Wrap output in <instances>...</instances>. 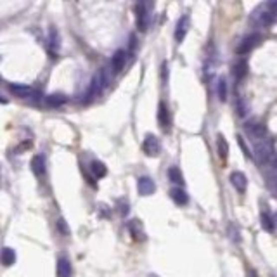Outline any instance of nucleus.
Returning a JSON list of instances; mask_svg holds the SVG:
<instances>
[{
  "label": "nucleus",
  "instance_id": "obj_28",
  "mask_svg": "<svg viewBox=\"0 0 277 277\" xmlns=\"http://www.w3.org/2000/svg\"><path fill=\"white\" fill-rule=\"evenodd\" d=\"M274 218H276V225H277V213L274 215Z\"/></svg>",
  "mask_w": 277,
  "mask_h": 277
},
{
  "label": "nucleus",
  "instance_id": "obj_16",
  "mask_svg": "<svg viewBox=\"0 0 277 277\" xmlns=\"http://www.w3.org/2000/svg\"><path fill=\"white\" fill-rule=\"evenodd\" d=\"M57 276L71 277V264H69L68 258H59L57 260Z\"/></svg>",
  "mask_w": 277,
  "mask_h": 277
},
{
  "label": "nucleus",
  "instance_id": "obj_19",
  "mask_svg": "<svg viewBox=\"0 0 277 277\" xmlns=\"http://www.w3.org/2000/svg\"><path fill=\"white\" fill-rule=\"evenodd\" d=\"M14 262H16V253H14L12 248H3L2 251V264L5 265V267H9V265H12Z\"/></svg>",
  "mask_w": 277,
  "mask_h": 277
},
{
  "label": "nucleus",
  "instance_id": "obj_21",
  "mask_svg": "<svg viewBox=\"0 0 277 277\" xmlns=\"http://www.w3.org/2000/svg\"><path fill=\"white\" fill-rule=\"evenodd\" d=\"M45 103L54 108V106H61L66 103V97H64L63 94H50V96L45 97Z\"/></svg>",
  "mask_w": 277,
  "mask_h": 277
},
{
  "label": "nucleus",
  "instance_id": "obj_12",
  "mask_svg": "<svg viewBox=\"0 0 277 277\" xmlns=\"http://www.w3.org/2000/svg\"><path fill=\"white\" fill-rule=\"evenodd\" d=\"M9 92L14 94L16 97H21V99H28V97L33 94V90L26 85H19V83H9Z\"/></svg>",
  "mask_w": 277,
  "mask_h": 277
},
{
  "label": "nucleus",
  "instance_id": "obj_5",
  "mask_svg": "<svg viewBox=\"0 0 277 277\" xmlns=\"http://www.w3.org/2000/svg\"><path fill=\"white\" fill-rule=\"evenodd\" d=\"M136 23L138 31H145L149 26V10L145 3H137L136 5Z\"/></svg>",
  "mask_w": 277,
  "mask_h": 277
},
{
  "label": "nucleus",
  "instance_id": "obj_17",
  "mask_svg": "<svg viewBox=\"0 0 277 277\" xmlns=\"http://www.w3.org/2000/svg\"><path fill=\"white\" fill-rule=\"evenodd\" d=\"M129 231H130V234L134 236V239H137V241H142V239H144V231H142V225L138 220L129 222Z\"/></svg>",
  "mask_w": 277,
  "mask_h": 277
},
{
  "label": "nucleus",
  "instance_id": "obj_3",
  "mask_svg": "<svg viewBox=\"0 0 277 277\" xmlns=\"http://www.w3.org/2000/svg\"><path fill=\"white\" fill-rule=\"evenodd\" d=\"M244 134H246L248 138L253 140L255 144H260V142L267 140V129H265V125L260 122H248L246 125H244Z\"/></svg>",
  "mask_w": 277,
  "mask_h": 277
},
{
  "label": "nucleus",
  "instance_id": "obj_8",
  "mask_svg": "<svg viewBox=\"0 0 277 277\" xmlns=\"http://www.w3.org/2000/svg\"><path fill=\"white\" fill-rule=\"evenodd\" d=\"M137 191H138V194H142V196H151L152 192L156 191L154 180L149 177H140L137 180Z\"/></svg>",
  "mask_w": 277,
  "mask_h": 277
},
{
  "label": "nucleus",
  "instance_id": "obj_15",
  "mask_svg": "<svg viewBox=\"0 0 277 277\" xmlns=\"http://www.w3.org/2000/svg\"><path fill=\"white\" fill-rule=\"evenodd\" d=\"M31 170H33L36 177H42L45 173V159H43V156L40 154L33 156V159H31Z\"/></svg>",
  "mask_w": 277,
  "mask_h": 277
},
{
  "label": "nucleus",
  "instance_id": "obj_4",
  "mask_svg": "<svg viewBox=\"0 0 277 277\" xmlns=\"http://www.w3.org/2000/svg\"><path fill=\"white\" fill-rule=\"evenodd\" d=\"M142 151L147 156H158L159 152H161V142H159V138L156 136L147 134L144 142H142Z\"/></svg>",
  "mask_w": 277,
  "mask_h": 277
},
{
  "label": "nucleus",
  "instance_id": "obj_14",
  "mask_svg": "<svg viewBox=\"0 0 277 277\" xmlns=\"http://www.w3.org/2000/svg\"><path fill=\"white\" fill-rule=\"evenodd\" d=\"M260 224H262V227L265 229L267 232H272L276 229V218L272 217L271 213H269L267 210H264L262 211V215H260Z\"/></svg>",
  "mask_w": 277,
  "mask_h": 277
},
{
  "label": "nucleus",
  "instance_id": "obj_26",
  "mask_svg": "<svg viewBox=\"0 0 277 277\" xmlns=\"http://www.w3.org/2000/svg\"><path fill=\"white\" fill-rule=\"evenodd\" d=\"M236 108H238V113L239 115H244V113H246V106H244V101L241 99V97H239L238 99V104H236Z\"/></svg>",
  "mask_w": 277,
  "mask_h": 277
},
{
  "label": "nucleus",
  "instance_id": "obj_9",
  "mask_svg": "<svg viewBox=\"0 0 277 277\" xmlns=\"http://www.w3.org/2000/svg\"><path fill=\"white\" fill-rule=\"evenodd\" d=\"M125 63H127V52L123 49H118L111 56V69H113V73L122 71V69L125 68Z\"/></svg>",
  "mask_w": 277,
  "mask_h": 277
},
{
  "label": "nucleus",
  "instance_id": "obj_10",
  "mask_svg": "<svg viewBox=\"0 0 277 277\" xmlns=\"http://www.w3.org/2000/svg\"><path fill=\"white\" fill-rule=\"evenodd\" d=\"M187 30H189V16H187V14H184V16L178 19L177 28H175V40H177L178 43H180L182 40L185 38V33H187Z\"/></svg>",
  "mask_w": 277,
  "mask_h": 277
},
{
  "label": "nucleus",
  "instance_id": "obj_7",
  "mask_svg": "<svg viewBox=\"0 0 277 277\" xmlns=\"http://www.w3.org/2000/svg\"><path fill=\"white\" fill-rule=\"evenodd\" d=\"M158 123L161 127V130H170V125H172V118H170V111L168 106L165 103H159L158 106Z\"/></svg>",
  "mask_w": 277,
  "mask_h": 277
},
{
  "label": "nucleus",
  "instance_id": "obj_18",
  "mask_svg": "<svg viewBox=\"0 0 277 277\" xmlns=\"http://www.w3.org/2000/svg\"><path fill=\"white\" fill-rule=\"evenodd\" d=\"M217 151L222 159H225L229 156V142L224 136H218L217 138Z\"/></svg>",
  "mask_w": 277,
  "mask_h": 277
},
{
  "label": "nucleus",
  "instance_id": "obj_1",
  "mask_svg": "<svg viewBox=\"0 0 277 277\" xmlns=\"http://www.w3.org/2000/svg\"><path fill=\"white\" fill-rule=\"evenodd\" d=\"M253 158L262 168H277V152L269 138L255 145Z\"/></svg>",
  "mask_w": 277,
  "mask_h": 277
},
{
  "label": "nucleus",
  "instance_id": "obj_22",
  "mask_svg": "<svg viewBox=\"0 0 277 277\" xmlns=\"http://www.w3.org/2000/svg\"><path fill=\"white\" fill-rule=\"evenodd\" d=\"M90 168H92V172L97 178H103V177H106V173H108V168H106L104 163H101V161H92Z\"/></svg>",
  "mask_w": 277,
  "mask_h": 277
},
{
  "label": "nucleus",
  "instance_id": "obj_24",
  "mask_svg": "<svg viewBox=\"0 0 277 277\" xmlns=\"http://www.w3.org/2000/svg\"><path fill=\"white\" fill-rule=\"evenodd\" d=\"M218 99L220 101H225L227 99V82H225V80H220V82H218Z\"/></svg>",
  "mask_w": 277,
  "mask_h": 277
},
{
  "label": "nucleus",
  "instance_id": "obj_2",
  "mask_svg": "<svg viewBox=\"0 0 277 277\" xmlns=\"http://www.w3.org/2000/svg\"><path fill=\"white\" fill-rule=\"evenodd\" d=\"M276 16H277V2H269L255 10L253 16H251V21H253L257 26L265 28V26H269V24L274 23Z\"/></svg>",
  "mask_w": 277,
  "mask_h": 277
},
{
  "label": "nucleus",
  "instance_id": "obj_13",
  "mask_svg": "<svg viewBox=\"0 0 277 277\" xmlns=\"http://www.w3.org/2000/svg\"><path fill=\"white\" fill-rule=\"evenodd\" d=\"M170 198H172L173 201L177 203V205H180V206H184V205H187V203H189L187 192H185L182 187H173V189H170Z\"/></svg>",
  "mask_w": 277,
  "mask_h": 277
},
{
  "label": "nucleus",
  "instance_id": "obj_23",
  "mask_svg": "<svg viewBox=\"0 0 277 277\" xmlns=\"http://www.w3.org/2000/svg\"><path fill=\"white\" fill-rule=\"evenodd\" d=\"M234 76L236 80H241L246 76V61H239L238 64L234 66Z\"/></svg>",
  "mask_w": 277,
  "mask_h": 277
},
{
  "label": "nucleus",
  "instance_id": "obj_20",
  "mask_svg": "<svg viewBox=\"0 0 277 277\" xmlns=\"http://www.w3.org/2000/svg\"><path fill=\"white\" fill-rule=\"evenodd\" d=\"M168 178H170V182H173V184H178V185L184 184V177H182V172L177 168V166H170L168 168Z\"/></svg>",
  "mask_w": 277,
  "mask_h": 277
},
{
  "label": "nucleus",
  "instance_id": "obj_25",
  "mask_svg": "<svg viewBox=\"0 0 277 277\" xmlns=\"http://www.w3.org/2000/svg\"><path fill=\"white\" fill-rule=\"evenodd\" d=\"M57 229H59V231L63 232L64 236L69 234V229L66 227V222H64V218H59V220H57Z\"/></svg>",
  "mask_w": 277,
  "mask_h": 277
},
{
  "label": "nucleus",
  "instance_id": "obj_11",
  "mask_svg": "<svg viewBox=\"0 0 277 277\" xmlns=\"http://www.w3.org/2000/svg\"><path fill=\"white\" fill-rule=\"evenodd\" d=\"M231 184L236 187V191H239L243 194V192H246V187H248V178L246 175L243 172H234L231 175Z\"/></svg>",
  "mask_w": 277,
  "mask_h": 277
},
{
  "label": "nucleus",
  "instance_id": "obj_27",
  "mask_svg": "<svg viewBox=\"0 0 277 277\" xmlns=\"http://www.w3.org/2000/svg\"><path fill=\"white\" fill-rule=\"evenodd\" d=\"M248 277H257V274H255L253 271H250V272H248Z\"/></svg>",
  "mask_w": 277,
  "mask_h": 277
},
{
  "label": "nucleus",
  "instance_id": "obj_29",
  "mask_svg": "<svg viewBox=\"0 0 277 277\" xmlns=\"http://www.w3.org/2000/svg\"><path fill=\"white\" fill-rule=\"evenodd\" d=\"M149 277H158V276H154V274H151V276H149Z\"/></svg>",
  "mask_w": 277,
  "mask_h": 277
},
{
  "label": "nucleus",
  "instance_id": "obj_6",
  "mask_svg": "<svg viewBox=\"0 0 277 277\" xmlns=\"http://www.w3.org/2000/svg\"><path fill=\"white\" fill-rule=\"evenodd\" d=\"M260 43V35L258 33H251V35H248V36H244V38L239 42V45H238V54H248V52H251V50L255 49V47Z\"/></svg>",
  "mask_w": 277,
  "mask_h": 277
}]
</instances>
